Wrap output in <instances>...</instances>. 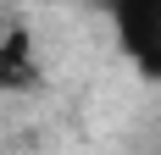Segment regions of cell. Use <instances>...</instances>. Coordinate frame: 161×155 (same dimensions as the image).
<instances>
[{"instance_id": "obj_1", "label": "cell", "mask_w": 161, "mask_h": 155, "mask_svg": "<svg viewBox=\"0 0 161 155\" xmlns=\"http://www.w3.org/2000/svg\"><path fill=\"white\" fill-rule=\"evenodd\" d=\"M111 22H117L122 50L139 61V72L161 78V0H128L111 11Z\"/></svg>"}, {"instance_id": "obj_2", "label": "cell", "mask_w": 161, "mask_h": 155, "mask_svg": "<svg viewBox=\"0 0 161 155\" xmlns=\"http://www.w3.org/2000/svg\"><path fill=\"white\" fill-rule=\"evenodd\" d=\"M0 45H6V39H0Z\"/></svg>"}]
</instances>
